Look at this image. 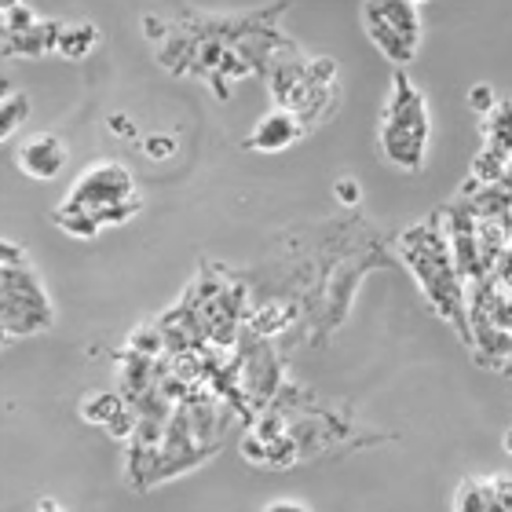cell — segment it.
<instances>
[{
    "instance_id": "6da1fadb",
    "label": "cell",
    "mask_w": 512,
    "mask_h": 512,
    "mask_svg": "<svg viewBox=\"0 0 512 512\" xmlns=\"http://www.w3.org/2000/svg\"><path fill=\"white\" fill-rule=\"evenodd\" d=\"M399 256L406 260L410 275L428 297V304L436 308L439 319H447L461 333V341H472V315L465 308V278L458 275L450 235L443 231L439 216L403 231L399 235Z\"/></svg>"
},
{
    "instance_id": "30bf717a",
    "label": "cell",
    "mask_w": 512,
    "mask_h": 512,
    "mask_svg": "<svg viewBox=\"0 0 512 512\" xmlns=\"http://www.w3.org/2000/svg\"><path fill=\"white\" fill-rule=\"evenodd\" d=\"M374 11L395 33H403L406 41L421 44V4H410V0H374Z\"/></svg>"
},
{
    "instance_id": "277c9868",
    "label": "cell",
    "mask_w": 512,
    "mask_h": 512,
    "mask_svg": "<svg viewBox=\"0 0 512 512\" xmlns=\"http://www.w3.org/2000/svg\"><path fill=\"white\" fill-rule=\"evenodd\" d=\"M4 275H0V308H4V337H33L52 330V300L44 293L41 275L33 271L22 246L4 242Z\"/></svg>"
},
{
    "instance_id": "7c38bea8",
    "label": "cell",
    "mask_w": 512,
    "mask_h": 512,
    "mask_svg": "<svg viewBox=\"0 0 512 512\" xmlns=\"http://www.w3.org/2000/svg\"><path fill=\"white\" fill-rule=\"evenodd\" d=\"M30 118V99L15 92V96H4V107H0V139H11L22 128V121Z\"/></svg>"
},
{
    "instance_id": "2e32d148",
    "label": "cell",
    "mask_w": 512,
    "mask_h": 512,
    "mask_svg": "<svg viewBox=\"0 0 512 512\" xmlns=\"http://www.w3.org/2000/svg\"><path fill=\"white\" fill-rule=\"evenodd\" d=\"M337 198H341L344 205H359V198H363V191H359V180H352V176L337 180Z\"/></svg>"
},
{
    "instance_id": "8fae6325",
    "label": "cell",
    "mask_w": 512,
    "mask_h": 512,
    "mask_svg": "<svg viewBox=\"0 0 512 512\" xmlns=\"http://www.w3.org/2000/svg\"><path fill=\"white\" fill-rule=\"evenodd\" d=\"M96 44H99V30L92 22H63V33H59V48H55V52L66 55V59H85Z\"/></svg>"
},
{
    "instance_id": "e0dca14e",
    "label": "cell",
    "mask_w": 512,
    "mask_h": 512,
    "mask_svg": "<svg viewBox=\"0 0 512 512\" xmlns=\"http://www.w3.org/2000/svg\"><path fill=\"white\" fill-rule=\"evenodd\" d=\"M260 512H311L304 502H293V498H278V502H267Z\"/></svg>"
},
{
    "instance_id": "7a4b0ae2",
    "label": "cell",
    "mask_w": 512,
    "mask_h": 512,
    "mask_svg": "<svg viewBox=\"0 0 512 512\" xmlns=\"http://www.w3.org/2000/svg\"><path fill=\"white\" fill-rule=\"evenodd\" d=\"M143 209L132 183V172L118 161H99L81 172L74 191L55 209V227H63L77 238H92L103 224H125L128 216Z\"/></svg>"
},
{
    "instance_id": "52a82bcc",
    "label": "cell",
    "mask_w": 512,
    "mask_h": 512,
    "mask_svg": "<svg viewBox=\"0 0 512 512\" xmlns=\"http://www.w3.org/2000/svg\"><path fill=\"white\" fill-rule=\"evenodd\" d=\"M300 136H304L300 118H293L289 110H271V114H264V118L253 125L246 147L260 150V154H282V150L293 147Z\"/></svg>"
},
{
    "instance_id": "5b68a950",
    "label": "cell",
    "mask_w": 512,
    "mask_h": 512,
    "mask_svg": "<svg viewBox=\"0 0 512 512\" xmlns=\"http://www.w3.org/2000/svg\"><path fill=\"white\" fill-rule=\"evenodd\" d=\"M512 165V99H502L491 118H483V147L472 161L476 183H498Z\"/></svg>"
},
{
    "instance_id": "3957f363",
    "label": "cell",
    "mask_w": 512,
    "mask_h": 512,
    "mask_svg": "<svg viewBox=\"0 0 512 512\" xmlns=\"http://www.w3.org/2000/svg\"><path fill=\"white\" fill-rule=\"evenodd\" d=\"M381 158L403 172H421L428 161V143H432V114H428L425 92L410 81L406 70H395L392 92L384 103L381 128Z\"/></svg>"
},
{
    "instance_id": "ffe728a7",
    "label": "cell",
    "mask_w": 512,
    "mask_h": 512,
    "mask_svg": "<svg viewBox=\"0 0 512 512\" xmlns=\"http://www.w3.org/2000/svg\"><path fill=\"white\" fill-rule=\"evenodd\" d=\"M505 450L512 454V428H509V436H505Z\"/></svg>"
},
{
    "instance_id": "ac0fdd59",
    "label": "cell",
    "mask_w": 512,
    "mask_h": 512,
    "mask_svg": "<svg viewBox=\"0 0 512 512\" xmlns=\"http://www.w3.org/2000/svg\"><path fill=\"white\" fill-rule=\"evenodd\" d=\"M110 125L121 128V136H128V139L136 136V125H132V121H128V118H110Z\"/></svg>"
},
{
    "instance_id": "d6986e66",
    "label": "cell",
    "mask_w": 512,
    "mask_h": 512,
    "mask_svg": "<svg viewBox=\"0 0 512 512\" xmlns=\"http://www.w3.org/2000/svg\"><path fill=\"white\" fill-rule=\"evenodd\" d=\"M33 512H66V509H63V505H59V502H55V498H41V502H37V509H33Z\"/></svg>"
},
{
    "instance_id": "ba28073f",
    "label": "cell",
    "mask_w": 512,
    "mask_h": 512,
    "mask_svg": "<svg viewBox=\"0 0 512 512\" xmlns=\"http://www.w3.org/2000/svg\"><path fill=\"white\" fill-rule=\"evenodd\" d=\"M363 30H366V37L377 44V52L388 55L399 70H406V66L417 59V44L406 41L403 33H395L392 26H388V22L374 11V4H363Z\"/></svg>"
},
{
    "instance_id": "4fadbf2b",
    "label": "cell",
    "mask_w": 512,
    "mask_h": 512,
    "mask_svg": "<svg viewBox=\"0 0 512 512\" xmlns=\"http://www.w3.org/2000/svg\"><path fill=\"white\" fill-rule=\"evenodd\" d=\"M41 15L30 8V4H4V37H19V33H30L41 26Z\"/></svg>"
},
{
    "instance_id": "9c48e42d",
    "label": "cell",
    "mask_w": 512,
    "mask_h": 512,
    "mask_svg": "<svg viewBox=\"0 0 512 512\" xmlns=\"http://www.w3.org/2000/svg\"><path fill=\"white\" fill-rule=\"evenodd\" d=\"M81 417H85V421H92V425H107L118 439L132 432V425H128L125 399H121V395H107V392L85 395V403H81Z\"/></svg>"
},
{
    "instance_id": "5bb4252c",
    "label": "cell",
    "mask_w": 512,
    "mask_h": 512,
    "mask_svg": "<svg viewBox=\"0 0 512 512\" xmlns=\"http://www.w3.org/2000/svg\"><path fill=\"white\" fill-rule=\"evenodd\" d=\"M498 103H502V99H498V92H494V88L487 85V81H480V85L469 88V107L476 110L480 118H491Z\"/></svg>"
},
{
    "instance_id": "8992f818",
    "label": "cell",
    "mask_w": 512,
    "mask_h": 512,
    "mask_svg": "<svg viewBox=\"0 0 512 512\" xmlns=\"http://www.w3.org/2000/svg\"><path fill=\"white\" fill-rule=\"evenodd\" d=\"M66 158H70V150L59 136L52 132H41V136L26 139L19 147V169L33 180H55L59 172L66 169Z\"/></svg>"
},
{
    "instance_id": "9a60e30c",
    "label": "cell",
    "mask_w": 512,
    "mask_h": 512,
    "mask_svg": "<svg viewBox=\"0 0 512 512\" xmlns=\"http://www.w3.org/2000/svg\"><path fill=\"white\" fill-rule=\"evenodd\" d=\"M176 150H180L176 136H161V132H154V136L143 139V154H147V158H154V161H169Z\"/></svg>"
}]
</instances>
